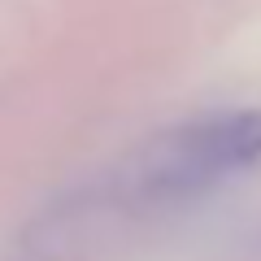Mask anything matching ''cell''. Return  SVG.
<instances>
[{"mask_svg": "<svg viewBox=\"0 0 261 261\" xmlns=\"http://www.w3.org/2000/svg\"><path fill=\"white\" fill-rule=\"evenodd\" d=\"M261 157V113H222L192 126L161 166V178L174 187H196L218 174L244 170Z\"/></svg>", "mask_w": 261, "mask_h": 261, "instance_id": "1", "label": "cell"}]
</instances>
